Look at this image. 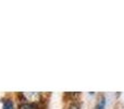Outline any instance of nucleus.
<instances>
[{"instance_id":"obj_1","label":"nucleus","mask_w":124,"mask_h":109,"mask_svg":"<svg viewBox=\"0 0 124 109\" xmlns=\"http://www.w3.org/2000/svg\"><path fill=\"white\" fill-rule=\"evenodd\" d=\"M105 105H106V101H105V98L102 97V98L99 99V101L97 103L95 109H103V108H105Z\"/></svg>"},{"instance_id":"obj_2","label":"nucleus","mask_w":124,"mask_h":109,"mask_svg":"<svg viewBox=\"0 0 124 109\" xmlns=\"http://www.w3.org/2000/svg\"><path fill=\"white\" fill-rule=\"evenodd\" d=\"M3 109H13V103L11 101H6L3 105Z\"/></svg>"},{"instance_id":"obj_3","label":"nucleus","mask_w":124,"mask_h":109,"mask_svg":"<svg viewBox=\"0 0 124 109\" xmlns=\"http://www.w3.org/2000/svg\"><path fill=\"white\" fill-rule=\"evenodd\" d=\"M20 109H35V106L33 104H23L20 106Z\"/></svg>"},{"instance_id":"obj_4","label":"nucleus","mask_w":124,"mask_h":109,"mask_svg":"<svg viewBox=\"0 0 124 109\" xmlns=\"http://www.w3.org/2000/svg\"><path fill=\"white\" fill-rule=\"evenodd\" d=\"M69 109H79V105L78 104H76V103H74V104H72V105L69 107Z\"/></svg>"}]
</instances>
